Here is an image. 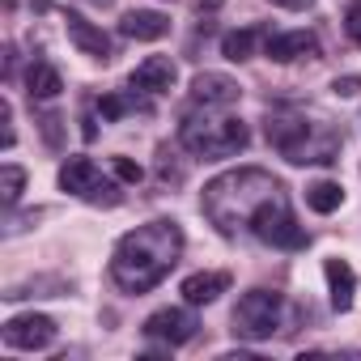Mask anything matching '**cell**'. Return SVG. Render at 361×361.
Instances as JSON below:
<instances>
[{
	"label": "cell",
	"instance_id": "1",
	"mask_svg": "<svg viewBox=\"0 0 361 361\" xmlns=\"http://www.w3.org/2000/svg\"><path fill=\"white\" fill-rule=\"evenodd\" d=\"M178 255H183V230L174 221H149L119 238L111 255V276L123 293H149L170 276Z\"/></svg>",
	"mask_w": 361,
	"mask_h": 361
},
{
	"label": "cell",
	"instance_id": "2",
	"mask_svg": "<svg viewBox=\"0 0 361 361\" xmlns=\"http://www.w3.org/2000/svg\"><path fill=\"white\" fill-rule=\"evenodd\" d=\"M276 196H285L281 178H272V174L259 170V166H243V170L217 174L213 183L204 188V213H209V221H213L226 238H234L238 230H251L255 213H259L264 204H272Z\"/></svg>",
	"mask_w": 361,
	"mask_h": 361
},
{
	"label": "cell",
	"instance_id": "3",
	"mask_svg": "<svg viewBox=\"0 0 361 361\" xmlns=\"http://www.w3.org/2000/svg\"><path fill=\"white\" fill-rule=\"evenodd\" d=\"M268 140L276 145V153L293 166H331L340 157L344 132L302 106H272L268 111Z\"/></svg>",
	"mask_w": 361,
	"mask_h": 361
},
{
	"label": "cell",
	"instance_id": "4",
	"mask_svg": "<svg viewBox=\"0 0 361 361\" xmlns=\"http://www.w3.org/2000/svg\"><path fill=\"white\" fill-rule=\"evenodd\" d=\"M178 145H183L192 157H204V161H217V157H234L251 145V132L243 119L234 115H188L178 123Z\"/></svg>",
	"mask_w": 361,
	"mask_h": 361
},
{
	"label": "cell",
	"instance_id": "5",
	"mask_svg": "<svg viewBox=\"0 0 361 361\" xmlns=\"http://www.w3.org/2000/svg\"><path fill=\"white\" fill-rule=\"evenodd\" d=\"M281 293L272 289H251L234 306V336L238 340H268L281 327Z\"/></svg>",
	"mask_w": 361,
	"mask_h": 361
},
{
	"label": "cell",
	"instance_id": "6",
	"mask_svg": "<svg viewBox=\"0 0 361 361\" xmlns=\"http://www.w3.org/2000/svg\"><path fill=\"white\" fill-rule=\"evenodd\" d=\"M251 234L268 247H281V251H298L306 247V230L298 226L293 209H289V196H276L272 204H264L251 221Z\"/></svg>",
	"mask_w": 361,
	"mask_h": 361
},
{
	"label": "cell",
	"instance_id": "7",
	"mask_svg": "<svg viewBox=\"0 0 361 361\" xmlns=\"http://www.w3.org/2000/svg\"><path fill=\"white\" fill-rule=\"evenodd\" d=\"M60 188L77 200H90V204H119V188L90 157H68L60 166Z\"/></svg>",
	"mask_w": 361,
	"mask_h": 361
},
{
	"label": "cell",
	"instance_id": "8",
	"mask_svg": "<svg viewBox=\"0 0 361 361\" xmlns=\"http://www.w3.org/2000/svg\"><path fill=\"white\" fill-rule=\"evenodd\" d=\"M196 327H200L196 314H192V310H178V306H166V310H157V314L145 319V336L157 340V344H166V348L188 344V340L196 336Z\"/></svg>",
	"mask_w": 361,
	"mask_h": 361
},
{
	"label": "cell",
	"instance_id": "9",
	"mask_svg": "<svg viewBox=\"0 0 361 361\" xmlns=\"http://www.w3.org/2000/svg\"><path fill=\"white\" fill-rule=\"evenodd\" d=\"M56 340V319L47 314H13L5 323V344L9 348H22V353H39Z\"/></svg>",
	"mask_w": 361,
	"mask_h": 361
},
{
	"label": "cell",
	"instance_id": "10",
	"mask_svg": "<svg viewBox=\"0 0 361 361\" xmlns=\"http://www.w3.org/2000/svg\"><path fill=\"white\" fill-rule=\"evenodd\" d=\"M264 56L276 64H293V60H310L319 56V39L310 30H289V35H264Z\"/></svg>",
	"mask_w": 361,
	"mask_h": 361
},
{
	"label": "cell",
	"instance_id": "11",
	"mask_svg": "<svg viewBox=\"0 0 361 361\" xmlns=\"http://www.w3.org/2000/svg\"><path fill=\"white\" fill-rule=\"evenodd\" d=\"M238 81L234 77H226V73H200L196 81H192V102L196 106H234L238 102Z\"/></svg>",
	"mask_w": 361,
	"mask_h": 361
},
{
	"label": "cell",
	"instance_id": "12",
	"mask_svg": "<svg viewBox=\"0 0 361 361\" xmlns=\"http://www.w3.org/2000/svg\"><path fill=\"white\" fill-rule=\"evenodd\" d=\"M174 77H178L174 60H166V56H149L145 64H136V73L128 77V85H132L136 94H166V90L174 85Z\"/></svg>",
	"mask_w": 361,
	"mask_h": 361
},
{
	"label": "cell",
	"instance_id": "13",
	"mask_svg": "<svg viewBox=\"0 0 361 361\" xmlns=\"http://www.w3.org/2000/svg\"><path fill=\"white\" fill-rule=\"evenodd\" d=\"M64 30H68L73 47H77L81 56H90V60H111V39H106L94 22H85L81 13H68V18H64Z\"/></svg>",
	"mask_w": 361,
	"mask_h": 361
},
{
	"label": "cell",
	"instance_id": "14",
	"mask_svg": "<svg viewBox=\"0 0 361 361\" xmlns=\"http://www.w3.org/2000/svg\"><path fill=\"white\" fill-rule=\"evenodd\" d=\"M119 35L123 39H136V43H153V39H166L170 35V18L157 13V9H132V13H123Z\"/></svg>",
	"mask_w": 361,
	"mask_h": 361
},
{
	"label": "cell",
	"instance_id": "15",
	"mask_svg": "<svg viewBox=\"0 0 361 361\" xmlns=\"http://www.w3.org/2000/svg\"><path fill=\"white\" fill-rule=\"evenodd\" d=\"M230 289V272H192L183 281V302L188 306H209Z\"/></svg>",
	"mask_w": 361,
	"mask_h": 361
},
{
	"label": "cell",
	"instance_id": "16",
	"mask_svg": "<svg viewBox=\"0 0 361 361\" xmlns=\"http://www.w3.org/2000/svg\"><path fill=\"white\" fill-rule=\"evenodd\" d=\"M60 90H64L60 68H51L47 60H35L30 73H26V94H30V102H51V98H60Z\"/></svg>",
	"mask_w": 361,
	"mask_h": 361
},
{
	"label": "cell",
	"instance_id": "17",
	"mask_svg": "<svg viewBox=\"0 0 361 361\" xmlns=\"http://www.w3.org/2000/svg\"><path fill=\"white\" fill-rule=\"evenodd\" d=\"M323 276H327V289H331V306L336 310H353V293H357V276L344 259H327L323 264Z\"/></svg>",
	"mask_w": 361,
	"mask_h": 361
},
{
	"label": "cell",
	"instance_id": "18",
	"mask_svg": "<svg viewBox=\"0 0 361 361\" xmlns=\"http://www.w3.org/2000/svg\"><path fill=\"white\" fill-rule=\"evenodd\" d=\"M306 204H310L314 213H336V209L344 204V188L331 183V178H319V183L306 188Z\"/></svg>",
	"mask_w": 361,
	"mask_h": 361
},
{
	"label": "cell",
	"instance_id": "19",
	"mask_svg": "<svg viewBox=\"0 0 361 361\" xmlns=\"http://www.w3.org/2000/svg\"><path fill=\"white\" fill-rule=\"evenodd\" d=\"M259 39H264V35H259V30H251V26H247V30H234V35H226V39H221V56H226V60H234V64H243V60H251V56H255V43H259Z\"/></svg>",
	"mask_w": 361,
	"mask_h": 361
},
{
	"label": "cell",
	"instance_id": "20",
	"mask_svg": "<svg viewBox=\"0 0 361 361\" xmlns=\"http://www.w3.org/2000/svg\"><path fill=\"white\" fill-rule=\"evenodd\" d=\"M22 188H26V170L9 161L5 170H0V192H5V204H9V209L22 200Z\"/></svg>",
	"mask_w": 361,
	"mask_h": 361
},
{
	"label": "cell",
	"instance_id": "21",
	"mask_svg": "<svg viewBox=\"0 0 361 361\" xmlns=\"http://www.w3.org/2000/svg\"><path fill=\"white\" fill-rule=\"evenodd\" d=\"M98 111H102V119H119V115H128V111H149V106L136 102V90H132V98H119V94L98 98Z\"/></svg>",
	"mask_w": 361,
	"mask_h": 361
},
{
	"label": "cell",
	"instance_id": "22",
	"mask_svg": "<svg viewBox=\"0 0 361 361\" xmlns=\"http://www.w3.org/2000/svg\"><path fill=\"white\" fill-rule=\"evenodd\" d=\"M111 170H115V178H123V183H140V166L132 157H115Z\"/></svg>",
	"mask_w": 361,
	"mask_h": 361
},
{
	"label": "cell",
	"instance_id": "23",
	"mask_svg": "<svg viewBox=\"0 0 361 361\" xmlns=\"http://www.w3.org/2000/svg\"><path fill=\"white\" fill-rule=\"evenodd\" d=\"M344 30H348V39L361 47V0H353V5H348V13H344Z\"/></svg>",
	"mask_w": 361,
	"mask_h": 361
},
{
	"label": "cell",
	"instance_id": "24",
	"mask_svg": "<svg viewBox=\"0 0 361 361\" xmlns=\"http://www.w3.org/2000/svg\"><path fill=\"white\" fill-rule=\"evenodd\" d=\"M340 98H353L357 90H361V77H336V85H331Z\"/></svg>",
	"mask_w": 361,
	"mask_h": 361
},
{
	"label": "cell",
	"instance_id": "25",
	"mask_svg": "<svg viewBox=\"0 0 361 361\" xmlns=\"http://www.w3.org/2000/svg\"><path fill=\"white\" fill-rule=\"evenodd\" d=\"M0 119H5V149H13V140H18V132H13V106L5 102L0 106Z\"/></svg>",
	"mask_w": 361,
	"mask_h": 361
},
{
	"label": "cell",
	"instance_id": "26",
	"mask_svg": "<svg viewBox=\"0 0 361 361\" xmlns=\"http://www.w3.org/2000/svg\"><path fill=\"white\" fill-rule=\"evenodd\" d=\"M221 5H226V0H192V9H196V13H217Z\"/></svg>",
	"mask_w": 361,
	"mask_h": 361
},
{
	"label": "cell",
	"instance_id": "27",
	"mask_svg": "<svg viewBox=\"0 0 361 361\" xmlns=\"http://www.w3.org/2000/svg\"><path fill=\"white\" fill-rule=\"evenodd\" d=\"M272 5H281V9H293V13H298V9H310L314 0H272Z\"/></svg>",
	"mask_w": 361,
	"mask_h": 361
},
{
	"label": "cell",
	"instance_id": "28",
	"mask_svg": "<svg viewBox=\"0 0 361 361\" xmlns=\"http://www.w3.org/2000/svg\"><path fill=\"white\" fill-rule=\"evenodd\" d=\"M90 5H102V9H106V5H111V0H90Z\"/></svg>",
	"mask_w": 361,
	"mask_h": 361
}]
</instances>
